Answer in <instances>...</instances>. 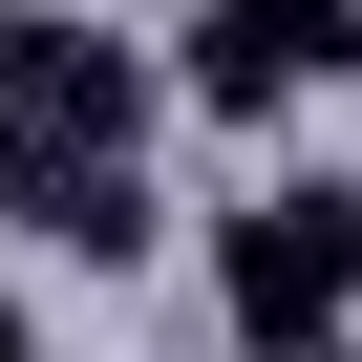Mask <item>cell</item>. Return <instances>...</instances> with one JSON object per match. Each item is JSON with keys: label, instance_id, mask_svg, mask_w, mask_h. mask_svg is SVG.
I'll list each match as a JSON object with an SVG mask.
<instances>
[{"label": "cell", "instance_id": "5b68a950", "mask_svg": "<svg viewBox=\"0 0 362 362\" xmlns=\"http://www.w3.org/2000/svg\"><path fill=\"white\" fill-rule=\"evenodd\" d=\"M298 235H320V277L362 298V170H298Z\"/></svg>", "mask_w": 362, "mask_h": 362}, {"label": "cell", "instance_id": "8992f818", "mask_svg": "<svg viewBox=\"0 0 362 362\" xmlns=\"http://www.w3.org/2000/svg\"><path fill=\"white\" fill-rule=\"evenodd\" d=\"M0 362H43V341H22V298H0Z\"/></svg>", "mask_w": 362, "mask_h": 362}, {"label": "cell", "instance_id": "7a4b0ae2", "mask_svg": "<svg viewBox=\"0 0 362 362\" xmlns=\"http://www.w3.org/2000/svg\"><path fill=\"white\" fill-rule=\"evenodd\" d=\"M341 64H362V0H192V64H170V86L235 107V128H277V107L341 86Z\"/></svg>", "mask_w": 362, "mask_h": 362}, {"label": "cell", "instance_id": "3957f363", "mask_svg": "<svg viewBox=\"0 0 362 362\" xmlns=\"http://www.w3.org/2000/svg\"><path fill=\"white\" fill-rule=\"evenodd\" d=\"M214 298H235V341H256V362H341V320H362V298L320 277L298 192H235V214H214Z\"/></svg>", "mask_w": 362, "mask_h": 362}, {"label": "cell", "instance_id": "6da1fadb", "mask_svg": "<svg viewBox=\"0 0 362 362\" xmlns=\"http://www.w3.org/2000/svg\"><path fill=\"white\" fill-rule=\"evenodd\" d=\"M0 107H22L43 149H149V107H170V64L128 43V22H86V0H0Z\"/></svg>", "mask_w": 362, "mask_h": 362}, {"label": "cell", "instance_id": "277c9868", "mask_svg": "<svg viewBox=\"0 0 362 362\" xmlns=\"http://www.w3.org/2000/svg\"><path fill=\"white\" fill-rule=\"evenodd\" d=\"M0 214H22L43 256H107V277H128V256H149V170H107V149H43L22 107H0Z\"/></svg>", "mask_w": 362, "mask_h": 362}]
</instances>
